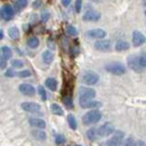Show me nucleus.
I'll list each match as a JSON object with an SVG mask.
<instances>
[{
	"instance_id": "nucleus-14",
	"label": "nucleus",
	"mask_w": 146,
	"mask_h": 146,
	"mask_svg": "<svg viewBox=\"0 0 146 146\" xmlns=\"http://www.w3.org/2000/svg\"><path fill=\"white\" fill-rule=\"evenodd\" d=\"M80 106L82 108H99L101 107V102L94 101L92 99H86V100H80Z\"/></svg>"
},
{
	"instance_id": "nucleus-25",
	"label": "nucleus",
	"mask_w": 146,
	"mask_h": 146,
	"mask_svg": "<svg viewBox=\"0 0 146 146\" xmlns=\"http://www.w3.org/2000/svg\"><path fill=\"white\" fill-rule=\"evenodd\" d=\"M51 109H52V112L56 115V116H63L64 115V111L63 109L58 106V105H56V104H53L52 106H51Z\"/></svg>"
},
{
	"instance_id": "nucleus-34",
	"label": "nucleus",
	"mask_w": 146,
	"mask_h": 146,
	"mask_svg": "<svg viewBox=\"0 0 146 146\" xmlns=\"http://www.w3.org/2000/svg\"><path fill=\"white\" fill-rule=\"evenodd\" d=\"M17 75L19 78H28V76H31V72L28 70H24V71H20L17 73Z\"/></svg>"
},
{
	"instance_id": "nucleus-33",
	"label": "nucleus",
	"mask_w": 146,
	"mask_h": 146,
	"mask_svg": "<svg viewBox=\"0 0 146 146\" xmlns=\"http://www.w3.org/2000/svg\"><path fill=\"white\" fill-rule=\"evenodd\" d=\"M51 17V15H50V13H47V11H44V13H42V15H40V20L43 21V23H46L48 19Z\"/></svg>"
},
{
	"instance_id": "nucleus-21",
	"label": "nucleus",
	"mask_w": 146,
	"mask_h": 146,
	"mask_svg": "<svg viewBox=\"0 0 146 146\" xmlns=\"http://www.w3.org/2000/svg\"><path fill=\"white\" fill-rule=\"evenodd\" d=\"M11 55H13V52L8 46H2L1 47V58L7 61V60H9L11 57Z\"/></svg>"
},
{
	"instance_id": "nucleus-35",
	"label": "nucleus",
	"mask_w": 146,
	"mask_h": 146,
	"mask_svg": "<svg viewBox=\"0 0 146 146\" xmlns=\"http://www.w3.org/2000/svg\"><path fill=\"white\" fill-rule=\"evenodd\" d=\"M55 142H56V144H63L64 142H65V139H64V136L63 135H56L55 136Z\"/></svg>"
},
{
	"instance_id": "nucleus-44",
	"label": "nucleus",
	"mask_w": 146,
	"mask_h": 146,
	"mask_svg": "<svg viewBox=\"0 0 146 146\" xmlns=\"http://www.w3.org/2000/svg\"><path fill=\"white\" fill-rule=\"evenodd\" d=\"M143 3H144V7H145V10H146V0H143Z\"/></svg>"
},
{
	"instance_id": "nucleus-38",
	"label": "nucleus",
	"mask_w": 146,
	"mask_h": 146,
	"mask_svg": "<svg viewBox=\"0 0 146 146\" xmlns=\"http://www.w3.org/2000/svg\"><path fill=\"white\" fill-rule=\"evenodd\" d=\"M5 75H6V76H9V78H10V76H15V75H17V73H15L14 71H13V70H7V71H6V74H5Z\"/></svg>"
},
{
	"instance_id": "nucleus-29",
	"label": "nucleus",
	"mask_w": 146,
	"mask_h": 146,
	"mask_svg": "<svg viewBox=\"0 0 146 146\" xmlns=\"http://www.w3.org/2000/svg\"><path fill=\"white\" fill-rule=\"evenodd\" d=\"M68 121H69L70 127L72 128L73 130L76 129V120H75V117H74L73 115H69V117H68Z\"/></svg>"
},
{
	"instance_id": "nucleus-9",
	"label": "nucleus",
	"mask_w": 146,
	"mask_h": 146,
	"mask_svg": "<svg viewBox=\"0 0 146 146\" xmlns=\"http://www.w3.org/2000/svg\"><path fill=\"white\" fill-rule=\"evenodd\" d=\"M145 42H146V37L141 32L134 31V33H133V44H134V46H136V47L142 46Z\"/></svg>"
},
{
	"instance_id": "nucleus-31",
	"label": "nucleus",
	"mask_w": 146,
	"mask_h": 146,
	"mask_svg": "<svg viewBox=\"0 0 146 146\" xmlns=\"http://www.w3.org/2000/svg\"><path fill=\"white\" fill-rule=\"evenodd\" d=\"M138 61H139V64H141V66L143 69L146 68V53H143L142 55H139L138 56Z\"/></svg>"
},
{
	"instance_id": "nucleus-17",
	"label": "nucleus",
	"mask_w": 146,
	"mask_h": 146,
	"mask_svg": "<svg viewBox=\"0 0 146 146\" xmlns=\"http://www.w3.org/2000/svg\"><path fill=\"white\" fill-rule=\"evenodd\" d=\"M29 124L32 126H34V127L39 128V129H43V128L46 127V123L40 118H31L29 119Z\"/></svg>"
},
{
	"instance_id": "nucleus-42",
	"label": "nucleus",
	"mask_w": 146,
	"mask_h": 146,
	"mask_svg": "<svg viewBox=\"0 0 146 146\" xmlns=\"http://www.w3.org/2000/svg\"><path fill=\"white\" fill-rule=\"evenodd\" d=\"M136 146H146V144L144 143V142H142V141H139L137 144H136Z\"/></svg>"
},
{
	"instance_id": "nucleus-37",
	"label": "nucleus",
	"mask_w": 146,
	"mask_h": 146,
	"mask_svg": "<svg viewBox=\"0 0 146 146\" xmlns=\"http://www.w3.org/2000/svg\"><path fill=\"white\" fill-rule=\"evenodd\" d=\"M81 7H82V0H76V1H75V10H76L78 13H80Z\"/></svg>"
},
{
	"instance_id": "nucleus-8",
	"label": "nucleus",
	"mask_w": 146,
	"mask_h": 146,
	"mask_svg": "<svg viewBox=\"0 0 146 146\" xmlns=\"http://www.w3.org/2000/svg\"><path fill=\"white\" fill-rule=\"evenodd\" d=\"M113 133H115V127L110 123H106V124H104L102 126L99 127V134L102 137H107V136H109Z\"/></svg>"
},
{
	"instance_id": "nucleus-23",
	"label": "nucleus",
	"mask_w": 146,
	"mask_h": 146,
	"mask_svg": "<svg viewBox=\"0 0 146 146\" xmlns=\"http://www.w3.org/2000/svg\"><path fill=\"white\" fill-rule=\"evenodd\" d=\"M27 45H28L31 48H36L37 46L39 45V39L35 36L29 37L28 40H27Z\"/></svg>"
},
{
	"instance_id": "nucleus-40",
	"label": "nucleus",
	"mask_w": 146,
	"mask_h": 146,
	"mask_svg": "<svg viewBox=\"0 0 146 146\" xmlns=\"http://www.w3.org/2000/svg\"><path fill=\"white\" fill-rule=\"evenodd\" d=\"M0 64H1V69L3 70L6 68V65H7V61L3 60V58H0Z\"/></svg>"
},
{
	"instance_id": "nucleus-11",
	"label": "nucleus",
	"mask_w": 146,
	"mask_h": 146,
	"mask_svg": "<svg viewBox=\"0 0 146 146\" xmlns=\"http://www.w3.org/2000/svg\"><path fill=\"white\" fill-rule=\"evenodd\" d=\"M94 47L98 51L107 52V51H109L110 48H111V43H110V40H107V39H100V40L96 42Z\"/></svg>"
},
{
	"instance_id": "nucleus-5",
	"label": "nucleus",
	"mask_w": 146,
	"mask_h": 146,
	"mask_svg": "<svg viewBox=\"0 0 146 146\" xmlns=\"http://www.w3.org/2000/svg\"><path fill=\"white\" fill-rule=\"evenodd\" d=\"M15 16V10L13 8L11 5H5L2 8H1V18L6 21L8 20H11Z\"/></svg>"
},
{
	"instance_id": "nucleus-6",
	"label": "nucleus",
	"mask_w": 146,
	"mask_h": 146,
	"mask_svg": "<svg viewBox=\"0 0 146 146\" xmlns=\"http://www.w3.org/2000/svg\"><path fill=\"white\" fill-rule=\"evenodd\" d=\"M79 97L80 100H86V99H92L96 97V91L91 88H86L81 87L79 90Z\"/></svg>"
},
{
	"instance_id": "nucleus-27",
	"label": "nucleus",
	"mask_w": 146,
	"mask_h": 146,
	"mask_svg": "<svg viewBox=\"0 0 146 146\" xmlns=\"http://www.w3.org/2000/svg\"><path fill=\"white\" fill-rule=\"evenodd\" d=\"M27 3H28L27 0H17V1L15 2V8H16L17 10H20V9L25 8V7L27 6Z\"/></svg>"
},
{
	"instance_id": "nucleus-19",
	"label": "nucleus",
	"mask_w": 146,
	"mask_h": 146,
	"mask_svg": "<svg viewBox=\"0 0 146 146\" xmlns=\"http://www.w3.org/2000/svg\"><path fill=\"white\" fill-rule=\"evenodd\" d=\"M116 51L118 52H123V51H127L129 48V43H127L126 40H118L116 43V46H115Z\"/></svg>"
},
{
	"instance_id": "nucleus-24",
	"label": "nucleus",
	"mask_w": 146,
	"mask_h": 146,
	"mask_svg": "<svg viewBox=\"0 0 146 146\" xmlns=\"http://www.w3.org/2000/svg\"><path fill=\"white\" fill-rule=\"evenodd\" d=\"M8 35L10 38H13V39H17L19 37V31L17 27H10L9 29H8Z\"/></svg>"
},
{
	"instance_id": "nucleus-43",
	"label": "nucleus",
	"mask_w": 146,
	"mask_h": 146,
	"mask_svg": "<svg viewBox=\"0 0 146 146\" xmlns=\"http://www.w3.org/2000/svg\"><path fill=\"white\" fill-rule=\"evenodd\" d=\"M0 38H1V39L3 38V32H2V29L0 31Z\"/></svg>"
},
{
	"instance_id": "nucleus-28",
	"label": "nucleus",
	"mask_w": 146,
	"mask_h": 146,
	"mask_svg": "<svg viewBox=\"0 0 146 146\" xmlns=\"http://www.w3.org/2000/svg\"><path fill=\"white\" fill-rule=\"evenodd\" d=\"M63 102H64V105L68 107V108H73V99L72 97H70V96H66V97H64L63 98Z\"/></svg>"
},
{
	"instance_id": "nucleus-7",
	"label": "nucleus",
	"mask_w": 146,
	"mask_h": 146,
	"mask_svg": "<svg viewBox=\"0 0 146 146\" xmlns=\"http://www.w3.org/2000/svg\"><path fill=\"white\" fill-rule=\"evenodd\" d=\"M127 63H128V66H129L131 70L136 71V72H141V71L143 70V68H142L141 64H139L138 57H137L136 55H130V56H128Z\"/></svg>"
},
{
	"instance_id": "nucleus-26",
	"label": "nucleus",
	"mask_w": 146,
	"mask_h": 146,
	"mask_svg": "<svg viewBox=\"0 0 146 146\" xmlns=\"http://www.w3.org/2000/svg\"><path fill=\"white\" fill-rule=\"evenodd\" d=\"M65 32H66V34H68L69 36H76V35H78V31H76V28H75V27H73L72 25L66 26Z\"/></svg>"
},
{
	"instance_id": "nucleus-1",
	"label": "nucleus",
	"mask_w": 146,
	"mask_h": 146,
	"mask_svg": "<svg viewBox=\"0 0 146 146\" xmlns=\"http://www.w3.org/2000/svg\"><path fill=\"white\" fill-rule=\"evenodd\" d=\"M101 119V112L98 110H91L89 112H87L83 117H82V121L84 125H92L98 123Z\"/></svg>"
},
{
	"instance_id": "nucleus-36",
	"label": "nucleus",
	"mask_w": 146,
	"mask_h": 146,
	"mask_svg": "<svg viewBox=\"0 0 146 146\" xmlns=\"http://www.w3.org/2000/svg\"><path fill=\"white\" fill-rule=\"evenodd\" d=\"M123 146H136V144H135V142L133 141V138H131V137H128L127 139L124 142Z\"/></svg>"
},
{
	"instance_id": "nucleus-22",
	"label": "nucleus",
	"mask_w": 146,
	"mask_h": 146,
	"mask_svg": "<svg viewBox=\"0 0 146 146\" xmlns=\"http://www.w3.org/2000/svg\"><path fill=\"white\" fill-rule=\"evenodd\" d=\"M42 57H43V61H44V63H46V64H50L52 61H53V58H54V55L53 53L51 52V51H45L43 55H42Z\"/></svg>"
},
{
	"instance_id": "nucleus-13",
	"label": "nucleus",
	"mask_w": 146,
	"mask_h": 146,
	"mask_svg": "<svg viewBox=\"0 0 146 146\" xmlns=\"http://www.w3.org/2000/svg\"><path fill=\"white\" fill-rule=\"evenodd\" d=\"M19 91L21 92L24 96L32 97V96L35 94V88L29 83H23V84L19 86Z\"/></svg>"
},
{
	"instance_id": "nucleus-12",
	"label": "nucleus",
	"mask_w": 146,
	"mask_h": 146,
	"mask_svg": "<svg viewBox=\"0 0 146 146\" xmlns=\"http://www.w3.org/2000/svg\"><path fill=\"white\" fill-rule=\"evenodd\" d=\"M21 108L25 110V111H28V112H39L40 111V106L36 104V102H23L21 104Z\"/></svg>"
},
{
	"instance_id": "nucleus-41",
	"label": "nucleus",
	"mask_w": 146,
	"mask_h": 146,
	"mask_svg": "<svg viewBox=\"0 0 146 146\" xmlns=\"http://www.w3.org/2000/svg\"><path fill=\"white\" fill-rule=\"evenodd\" d=\"M70 3H71V0H62V5H63L64 7L70 6Z\"/></svg>"
},
{
	"instance_id": "nucleus-46",
	"label": "nucleus",
	"mask_w": 146,
	"mask_h": 146,
	"mask_svg": "<svg viewBox=\"0 0 146 146\" xmlns=\"http://www.w3.org/2000/svg\"><path fill=\"white\" fill-rule=\"evenodd\" d=\"M76 146H81V145H76Z\"/></svg>"
},
{
	"instance_id": "nucleus-20",
	"label": "nucleus",
	"mask_w": 146,
	"mask_h": 146,
	"mask_svg": "<svg viewBox=\"0 0 146 146\" xmlns=\"http://www.w3.org/2000/svg\"><path fill=\"white\" fill-rule=\"evenodd\" d=\"M45 86H46L50 90L55 91L56 88H57V81L55 80L54 78H48V79H46V81H45Z\"/></svg>"
},
{
	"instance_id": "nucleus-32",
	"label": "nucleus",
	"mask_w": 146,
	"mask_h": 146,
	"mask_svg": "<svg viewBox=\"0 0 146 146\" xmlns=\"http://www.w3.org/2000/svg\"><path fill=\"white\" fill-rule=\"evenodd\" d=\"M11 65H13L14 68L19 69V68H23V66H24V62L20 61V60H14V61L11 62Z\"/></svg>"
},
{
	"instance_id": "nucleus-45",
	"label": "nucleus",
	"mask_w": 146,
	"mask_h": 146,
	"mask_svg": "<svg viewBox=\"0 0 146 146\" xmlns=\"http://www.w3.org/2000/svg\"><path fill=\"white\" fill-rule=\"evenodd\" d=\"M145 16H146V10H145Z\"/></svg>"
},
{
	"instance_id": "nucleus-15",
	"label": "nucleus",
	"mask_w": 146,
	"mask_h": 146,
	"mask_svg": "<svg viewBox=\"0 0 146 146\" xmlns=\"http://www.w3.org/2000/svg\"><path fill=\"white\" fill-rule=\"evenodd\" d=\"M100 13H98V11H94V10H88V11H86V14L83 15V20H86V21H97V20H99L100 19Z\"/></svg>"
},
{
	"instance_id": "nucleus-4",
	"label": "nucleus",
	"mask_w": 146,
	"mask_h": 146,
	"mask_svg": "<svg viewBox=\"0 0 146 146\" xmlns=\"http://www.w3.org/2000/svg\"><path fill=\"white\" fill-rule=\"evenodd\" d=\"M123 139H124V133L118 130L113 133V136L108 139L105 144H102V146H120V144L123 143Z\"/></svg>"
},
{
	"instance_id": "nucleus-2",
	"label": "nucleus",
	"mask_w": 146,
	"mask_h": 146,
	"mask_svg": "<svg viewBox=\"0 0 146 146\" xmlns=\"http://www.w3.org/2000/svg\"><path fill=\"white\" fill-rule=\"evenodd\" d=\"M106 70L111 74H115V75H123L126 72V68L119 62H112V63L107 64Z\"/></svg>"
},
{
	"instance_id": "nucleus-39",
	"label": "nucleus",
	"mask_w": 146,
	"mask_h": 146,
	"mask_svg": "<svg viewBox=\"0 0 146 146\" xmlns=\"http://www.w3.org/2000/svg\"><path fill=\"white\" fill-rule=\"evenodd\" d=\"M40 5H42V1H40V0H36V1H34V3H33V8H34V9H37V8L40 7Z\"/></svg>"
},
{
	"instance_id": "nucleus-3",
	"label": "nucleus",
	"mask_w": 146,
	"mask_h": 146,
	"mask_svg": "<svg viewBox=\"0 0 146 146\" xmlns=\"http://www.w3.org/2000/svg\"><path fill=\"white\" fill-rule=\"evenodd\" d=\"M99 81V75L93 71H86L82 75V82L88 86H93Z\"/></svg>"
},
{
	"instance_id": "nucleus-10",
	"label": "nucleus",
	"mask_w": 146,
	"mask_h": 146,
	"mask_svg": "<svg viewBox=\"0 0 146 146\" xmlns=\"http://www.w3.org/2000/svg\"><path fill=\"white\" fill-rule=\"evenodd\" d=\"M107 35V33L101 29V28H96V29H90L87 32V36L90 37V38H96V39H101V38H105Z\"/></svg>"
},
{
	"instance_id": "nucleus-16",
	"label": "nucleus",
	"mask_w": 146,
	"mask_h": 146,
	"mask_svg": "<svg viewBox=\"0 0 146 146\" xmlns=\"http://www.w3.org/2000/svg\"><path fill=\"white\" fill-rule=\"evenodd\" d=\"M87 137L90 139V141H96L100 137V134H99V128H96V127H92L90 128L88 131H87Z\"/></svg>"
},
{
	"instance_id": "nucleus-18",
	"label": "nucleus",
	"mask_w": 146,
	"mask_h": 146,
	"mask_svg": "<svg viewBox=\"0 0 146 146\" xmlns=\"http://www.w3.org/2000/svg\"><path fill=\"white\" fill-rule=\"evenodd\" d=\"M32 136L33 138H35L37 141H45L46 139V133L42 129H35L32 131Z\"/></svg>"
},
{
	"instance_id": "nucleus-30",
	"label": "nucleus",
	"mask_w": 146,
	"mask_h": 146,
	"mask_svg": "<svg viewBox=\"0 0 146 146\" xmlns=\"http://www.w3.org/2000/svg\"><path fill=\"white\" fill-rule=\"evenodd\" d=\"M37 90H38V93H39V97L42 98V100H44V101H45V100L47 99V96H46V91H45V89H44V88H43L42 86H39Z\"/></svg>"
}]
</instances>
